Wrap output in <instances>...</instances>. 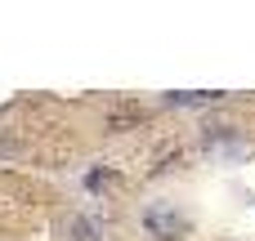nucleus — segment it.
Listing matches in <instances>:
<instances>
[{"mask_svg": "<svg viewBox=\"0 0 255 241\" xmlns=\"http://www.w3.org/2000/svg\"><path fill=\"white\" fill-rule=\"evenodd\" d=\"M143 121H148V112H143V107H112L103 125H108V134H126V130H139Z\"/></svg>", "mask_w": 255, "mask_h": 241, "instance_id": "nucleus-2", "label": "nucleus"}, {"mask_svg": "<svg viewBox=\"0 0 255 241\" xmlns=\"http://www.w3.org/2000/svg\"><path fill=\"white\" fill-rule=\"evenodd\" d=\"M85 183H90V188L99 192V188H112V183H117V174H112V170H94V174H90Z\"/></svg>", "mask_w": 255, "mask_h": 241, "instance_id": "nucleus-5", "label": "nucleus"}, {"mask_svg": "<svg viewBox=\"0 0 255 241\" xmlns=\"http://www.w3.org/2000/svg\"><path fill=\"white\" fill-rule=\"evenodd\" d=\"M170 103H179V107H206V103H220V94H202V89H188V94H170Z\"/></svg>", "mask_w": 255, "mask_h": 241, "instance_id": "nucleus-4", "label": "nucleus"}, {"mask_svg": "<svg viewBox=\"0 0 255 241\" xmlns=\"http://www.w3.org/2000/svg\"><path fill=\"white\" fill-rule=\"evenodd\" d=\"M143 228H148V237H157V241H179L188 233V215L175 201H152L143 210Z\"/></svg>", "mask_w": 255, "mask_h": 241, "instance_id": "nucleus-1", "label": "nucleus"}, {"mask_svg": "<svg viewBox=\"0 0 255 241\" xmlns=\"http://www.w3.org/2000/svg\"><path fill=\"white\" fill-rule=\"evenodd\" d=\"M67 241H99V224L94 219H67Z\"/></svg>", "mask_w": 255, "mask_h": 241, "instance_id": "nucleus-3", "label": "nucleus"}]
</instances>
